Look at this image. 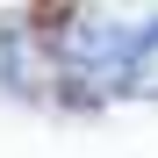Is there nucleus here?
Listing matches in <instances>:
<instances>
[]
</instances>
